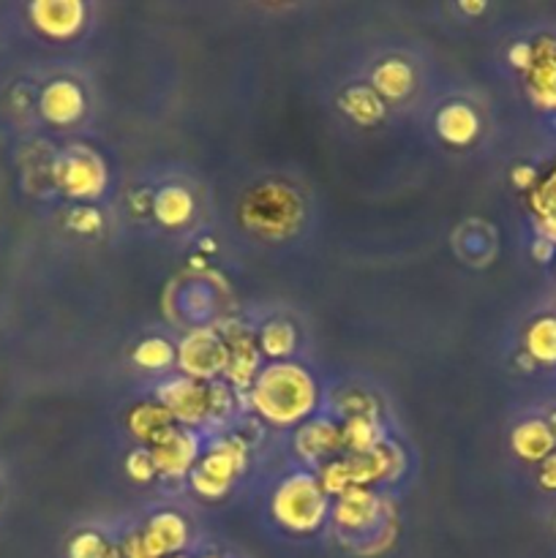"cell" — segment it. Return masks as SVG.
<instances>
[{"instance_id":"cell-1","label":"cell","mask_w":556,"mask_h":558,"mask_svg":"<svg viewBox=\"0 0 556 558\" xmlns=\"http://www.w3.org/2000/svg\"><path fill=\"white\" fill-rule=\"evenodd\" d=\"M316 390L311 376L298 365H273L262 371L254 387V407L270 423H294L314 409Z\"/></svg>"},{"instance_id":"cell-2","label":"cell","mask_w":556,"mask_h":558,"mask_svg":"<svg viewBox=\"0 0 556 558\" xmlns=\"http://www.w3.org/2000/svg\"><path fill=\"white\" fill-rule=\"evenodd\" d=\"M325 490H322L316 480L305 477V474L289 477L276 490V499H273L276 518L287 529H294V532H314L322 523V518H325Z\"/></svg>"},{"instance_id":"cell-3","label":"cell","mask_w":556,"mask_h":558,"mask_svg":"<svg viewBox=\"0 0 556 558\" xmlns=\"http://www.w3.org/2000/svg\"><path fill=\"white\" fill-rule=\"evenodd\" d=\"M245 221L262 232H283L298 221V202L278 185H265L245 202Z\"/></svg>"},{"instance_id":"cell-4","label":"cell","mask_w":556,"mask_h":558,"mask_svg":"<svg viewBox=\"0 0 556 558\" xmlns=\"http://www.w3.org/2000/svg\"><path fill=\"white\" fill-rule=\"evenodd\" d=\"M229 365V349L210 330H196L180 343V368L196 379H210Z\"/></svg>"},{"instance_id":"cell-5","label":"cell","mask_w":556,"mask_h":558,"mask_svg":"<svg viewBox=\"0 0 556 558\" xmlns=\"http://www.w3.org/2000/svg\"><path fill=\"white\" fill-rule=\"evenodd\" d=\"M27 22L49 38H69L85 22V5L76 0H36L27 5Z\"/></svg>"},{"instance_id":"cell-6","label":"cell","mask_w":556,"mask_h":558,"mask_svg":"<svg viewBox=\"0 0 556 558\" xmlns=\"http://www.w3.org/2000/svg\"><path fill=\"white\" fill-rule=\"evenodd\" d=\"M240 463H243V452H240V447L234 445L218 447L216 452H210V456L194 469L191 483H194V488L200 490L202 496H221L223 490L229 488L234 474H238Z\"/></svg>"},{"instance_id":"cell-7","label":"cell","mask_w":556,"mask_h":558,"mask_svg":"<svg viewBox=\"0 0 556 558\" xmlns=\"http://www.w3.org/2000/svg\"><path fill=\"white\" fill-rule=\"evenodd\" d=\"M55 180L71 196H96L104 189V167L90 153L82 156H65L55 161Z\"/></svg>"},{"instance_id":"cell-8","label":"cell","mask_w":556,"mask_h":558,"mask_svg":"<svg viewBox=\"0 0 556 558\" xmlns=\"http://www.w3.org/2000/svg\"><path fill=\"white\" fill-rule=\"evenodd\" d=\"M161 401L164 409L183 423H200V420L210 417V390L191 379H172L169 385H164Z\"/></svg>"},{"instance_id":"cell-9","label":"cell","mask_w":556,"mask_h":558,"mask_svg":"<svg viewBox=\"0 0 556 558\" xmlns=\"http://www.w3.org/2000/svg\"><path fill=\"white\" fill-rule=\"evenodd\" d=\"M38 114L47 118L49 123H71L82 114V107H85V98H82L80 87L74 82L55 80L38 93Z\"/></svg>"},{"instance_id":"cell-10","label":"cell","mask_w":556,"mask_h":558,"mask_svg":"<svg viewBox=\"0 0 556 558\" xmlns=\"http://www.w3.org/2000/svg\"><path fill=\"white\" fill-rule=\"evenodd\" d=\"M150 458H153V466H156L158 472H167V474L185 472V469L191 466V461H194V439L180 434V430L174 428L167 430V434L153 445Z\"/></svg>"},{"instance_id":"cell-11","label":"cell","mask_w":556,"mask_h":558,"mask_svg":"<svg viewBox=\"0 0 556 558\" xmlns=\"http://www.w3.org/2000/svg\"><path fill=\"white\" fill-rule=\"evenodd\" d=\"M142 548H145L147 558H161L167 554H174L180 545L185 543V526L178 515H156L147 526V532L140 537Z\"/></svg>"},{"instance_id":"cell-12","label":"cell","mask_w":556,"mask_h":558,"mask_svg":"<svg viewBox=\"0 0 556 558\" xmlns=\"http://www.w3.org/2000/svg\"><path fill=\"white\" fill-rule=\"evenodd\" d=\"M554 434L545 423L532 420V423L518 425L516 434H512V450L518 452L527 461H545L554 450Z\"/></svg>"},{"instance_id":"cell-13","label":"cell","mask_w":556,"mask_h":558,"mask_svg":"<svg viewBox=\"0 0 556 558\" xmlns=\"http://www.w3.org/2000/svg\"><path fill=\"white\" fill-rule=\"evenodd\" d=\"M336 521L347 529H363L376 521V499L363 488H349L338 501Z\"/></svg>"},{"instance_id":"cell-14","label":"cell","mask_w":556,"mask_h":558,"mask_svg":"<svg viewBox=\"0 0 556 558\" xmlns=\"http://www.w3.org/2000/svg\"><path fill=\"white\" fill-rule=\"evenodd\" d=\"M436 125H439V134L447 142H456V145H463V142H469L478 134V118L463 104H452V107L442 109Z\"/></svg>"},{"instance_id":"cell-15","label":"cell","mask_w":556,"mask_h":558,"mask_svg":"<svg viewBox=\"0 0 556 558\" xmlns=\"http://www.w3.org/2000/svg\"><path fill=\"white\" fill-rule=\"evenodd\" d=\"M532 210L537 216L540 229H543L545 240L556 243V169L537 185L532 194Z\"/></svg>"},{"instance_id":"cell-16","label":"cell","mask_w":556,"mask_h":558,"mask_svg":"<svg viewBox=\"0 0 556 558\" xmlns=\"http://www.w3.org/2000/svg\"><path fill=\"white\" fill-rule=\"evenodd\" d=\"M129 425L136 434V439H145L156 445L167 430H172V414L164 407H140L131 414Z\"/></svg>"},{"instance_id":"cell-17","label":"cell","mask_w":556,"mask_h":558,"mask_svg":"<svg viewBox=\"0 0 556 558\" xmlns=\"http://www.w3.org/2000/svg\"><path fill=\"white\" fill-rule=\"evenodd\" d=\"M532 69V85L537 93V101L556 107V52L554 47H543V52L537 49V60H534Z\"/></svg>"},{"instance_id":"cell-18","label":"cell","mask_w":556,"mask_h":558,"mask_svg":"<svg viewBox=\"0 0 556 558\" xmlns=\"http://www.w3.org/2000/svg\"><path fill=\"white\" fill-rule=\"evenodd\" d=\"M341 107L358 123H374V120L382 118V98L368 87H349L341 98Z\"/></svg>"},{"instance_id":"cell-19","label":"cell","mask_w":556,"mask_h":558,"mask_svg":"<svg viewBox=\"0 0 556 558\" xmlns=\"http://www.w3.org/2000/svg\"><path fill=\"white\" fill-rule=\"evenodd\" d=\"M527 349L540 363H556V319L534 322L527 332Z\"/></svg>"},{"instance_id":"cell-20","label":"cell","mask_w":556,"mask_h":558,"mask_svg":"<svg viewBox=\"0 0 556 558\" xmlns=\"http://www.w3.org/2000/svg\"><path fill=\"white\" fill-rule=\"evenodd\" d=\"M374 85L379 87V93H385V96L398 98L412 87V71L403 63H398V60H387V63H382L379 69H376Z\"/></svg>"},{"instance_id":"cell-21","label":"cell","mask_w":556,"mask_h":558,"mask_svg":"<svg viewBox=\"0 0 556 558\" xmlns=\"http://www.w3.org/2000/svg\"><path fill=\"white\" fill-rule=\"evenodd\" d=\"M191 196L183 189H164L156 196V216L164 223L174 227V223H183L191 213Z\"/></svg>"},{"instance_id":"cell-22","label":"cell","mask_w":556,"mask_h":558,"mask_svg":"<svg viewBox=\"0 0 556 558\" xmlns=\"http://www.w3.org/2000/svg\"><path fill=\"white\" fill-rule=\"evenodd\" d=\"M338 441H341V436H338V430L330 423H314L298 439V450H303L309 458H316L330 452Z\"/></svg>"},{"instance_id":"cell-23","label":"cell","mask_w":556,"mask_h":558,"mask_svg":"<svg viewBox=\"0 0 556 558\" xmlns=\"http://www.w3.org/2000/svg\"><path fill=\"white\" fill-rule=\"evenodd\" d=\"M259 343L270 357H283V354H289L294 349V330L287 322H270L262 330Z\"/></svg>"},{"instance_id":"cell-24","label":"cell","mask_w":556,"mask_h":558,"mask_svg":"<svg viewBox=\"0 0 556 558\" xmlns=\"http://www.w3.org/2000/svg\"><path fill=\"white\" fill-rule=\"evenodd\" d=\"M229 376H232L238 385H249L251 376H254L256 371V349L251 347L249 341H240L238 347H234V352L229 354Z\"/></svg>"},{"instance_id":"cell-25","label":"cell","mask_w":556,"mask_h":558,"mask_svg":"<svg viewBox=\"0 0 556 558\" xmlns=\"http://www.w3.org/2000/svg\"><path fill=\"white\" fill-rule=\"evenodd\" d=\"M134 360L142 368H167L172 363V347L167 341H161V338H150V341L140 343Z\"/></svg>"},{"instance_id":"cell-26","label":"cell","mask_w":556,"mask_h":558,"mask_svg":"<svg viewBox=\"0 0 556 558\" xmlns=\"http://www.w3.org/2000/svg\"><path fill=\"white\" fill-rule=\"evenodd\" d=\"M341 441H343V445L352 447V450L365 452L371 447V441H374V428L365 423V417H354V420H349V425H347V430H343Z\"/></svg>"},{"instance_id":"cell-27","label":"cell","mask_w":556,"mask_h":558,"mask_svg":"<svg viewBox=\"0 0 556 558\" xmlns=\"http://www.w3.org/2000/svg\"><path fill=\"white\" fill-rule=\"evenodd\" d=\"M69 556L71 558H107V545L101 543V537H96V534H82V537H76L74 543H71L69 548Z\"/></svg>"},{"instance_id":"cell-28","label":"cell","mask_w":556,"mask_h":558,"mask_svg":"<svg viewBox=\"0 0 556 558\" xmlns=\"http://www.w3.org/2000/svg\"><path fill=\"white\" fill-rule=\"evenodd\" d=\"M153 458H150V452L147 450H140V452H134V456L129 458V474L134 480H147L153 474Z\"/></svg>"},{"instance_id":"cell-29","label":"cell","mask_w":556,"mask_h":558,"mask_svg":"<svg viewBox=\"0 0 556 558\" xmlns=\"http://www.w3.org/2000/svg\"><path fill=\"white\" fill-rule=\"evenodd\" d=\"M71 227L90 232V229H98V216L93 210H76L71 213Z\"/></svg>"},{"instance_id":"cell-30","label":"cell","mask_w":556,"mask_h":558,"mask_svg":"<svg viewBox=\"0 0 556 558\" xmlns=\"http://www.w3.org/2000/svg\"><path fill=\"white\" fill-rule=\"evenodd\" d=\"M545 488H554L556 490V452H551L548 458L543 461V474H540Z\"/></svg>"},{"instance_id":"cell-31","label":"cell","mask_w":556,"mask_h":558,"mask_svg":"<svg viewBox=\"0 0 556 558\" xmlns=\"http://www.w3.org/2000/svg\"><path fill=\"white\" fill-rule=\"evenodd\" d=\"M532 54L534 52L527 47V44H518V47L510 52V60L516 65H521V69H527V65H532Z\"/></svg>"},{"instance_id":"cell-32","label":"cell","mask_w":556,"mask_h":558,"mask_svg":"<svg viewBox=\"0 0 556 558\" xmlns=\"http://www.w3.org/2000/svg\"><path fill=\"white\" fill-rule=\"evenodd\" d=\"M532 251H534V256H537V259L543 262V259H551V254H554V245H551L548 240H537Z\"/></svg>"},{"instance_id":"cell-33","label":"cell","mask_w":556,"mask_h":558,"mask_svg":"<svg viewBox=\"0 0 556 558\" xmlns=\"http://www.w3.org/2000/svg\"><path fill=\"white\" fill-rule=\"evenodd\" d=\"M512 180H516V185L532 183V180H534V169H529V167L516 169V174H512Z\"/></svg>"},{"instance_id":"cell-34","label":"cell","mask_w":556,"mask_h":558,"mask_svg":"<svg viewBox=\"0 0 556 558\" xmlns=\"http://www.w3.org/2000/svg\"><path fill=\"white\" fill-rule=\"evenodd\" d=\"M548 428H551V434H554V439H556V414H554V417H551Z\"/></svg>"}]
</instances>
